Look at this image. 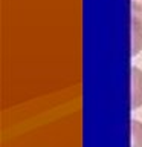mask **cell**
Instances as JSON below:
<instances>
[{
    "label": "cell",
    "mask_w": 142,
    "mask_h": 147,
    "mask_svg": "<svg viewBox=\"0 0 142 147\" xmlns=\"http://www.w3.org/2000/svg\"><path fill=\"white\" fill-rule=\"evenodd\" d=\"M131 107L136 109L142 106V71L137 67L131 69Z\"/></svg>",
    "instance_id": "obj_1"
},
{
    "label": "cell",
    "mask_w": 142,
    "mask_h": 147,
    "mask_svg": "<svg viewBox=\"0 0 142 147\" xmlns=\"http://www.w3.org/2000/svg\"><path fill=\"white\" fill-rule=\"evenodd\" d=\"M131 31H133L131 55L135 57L142 51V20L136 16H133L131 18Z\"/></svg>",
    "instance_id": "obj_2"
},
{
    "label": "cell",
    "mask_w": 142,
    "mask_h": 147,
    "mask_svg": "<svg viewBox=\"0 0 142 147\" xmlns=\"http://www.w3.org/2000/svg\"><path fill=\"white\" fill-rule=\"evenodd\" d=\"M131 132H133V147H142V123L133 119Z\"/></svg>",
    "instance_id": "obj_3"
},
{
    "label": "cell",
    "mask_w": 142,
    "mask_h": 147,
    "mask_svg": "<svg viewBox=\"0 0 142 147\" xmlns=\"http://www.w3.org/2000/svg\"><path fill=\"white\" fill-rule=\"evenodd\" d=\"M131 9L133 16L139 17L142 20V0H131Z\"/></svg>",
    "instance_id": "obj_4"
}]
</instances>
